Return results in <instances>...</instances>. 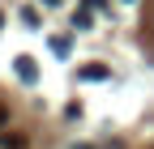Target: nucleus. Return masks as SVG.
I'll return each mask as SVG.
<instances>
[{"instance_id":"423d86ee","label":"nucleus","mask_w":154,"mask_h":149,"mask_svg":"<svg viewBox=\"0 0 154 149\" xmlns=\"http://www.w3.org/2000/svg\"><path fill=\"white\" fill-rule=\"evenodd\" d=\"M77 149H94V145H77Z\"/></svg>"},{"instance_id":"f03ea898","label":"nucleus","mask_w":154,"mask_h":149,"mask_svg":"<svg viewBox=\"0 0 154 149\" xmlns=\"http://www.w3.org/2000/svg\"><path fill=\"white\" fill-rule=\"evenodd\" d=\"M82 77H86V81H103V77H107V68H103V64H86V68H82Z\"/></svg>"},{"instance_id":"f257e3e1","label":"nucleus","mask_w":154,"mask_h":149,"mask_svg":"<svg viewBox=\"0 0 154 149\" xmlns=\"http://www.w3.org/2000/svg\"><path fill=\"white\" fill-rule=\"evenodd\" d=\"M17 77H22V81H34V60H30V55H17Z\"/></svg>"},{"instance_id":"20e7f679","label":"nucleus","mask_w":154,"mask_h":149,"mask_svg":"<svg viewBox=\"0 0 154 149\" xmlns=\"http://www.w3.org/2000/svg\"><path fill=\"white\" fill-rule=\"evenodd\" d=\"M0 145H5V149H26V141H22V136H5Z\"/></svg>"},{"instance_id":"7ed1b4c3","label":"nucleus","mask_w":154,"mask_h":149,"mask_svg":"<svg viewBox=\"0 0 154 149\" xmlns=\"http://www.w3.org/2000/svg\"><path fill=\"white\" fill-rule=\"evenodd\" d=\"M73 26H77V30H90V13L82 9V13H77V17H73Z\"/></svg>"},{"instance_id":"0eeeda50","label":"nucleus","mask_w":154,"mask_h":149,"mask_svg":"<svg viewBox=\"0 0 154 149\" xmlns=\"http://www.w3.org/2000/svg\"><path fill=\"white\" fill-rule=\"evenodd\" d=\"M43 4H56V0H43Z\"/></svg>"},{"instance_id":"39448f33","label":"nucleus","mask_w":154,"mask_h":149,"mask_svg":"<svg viewBox=\"0 0 154 149\" xmlns=\"http://www.w3.org/2000/svg\"><path fill=\"white\" fill-rule=\"evenodd\" d=\"M0 124H9V111H5V107H0Z\"/></svg>"}]
</instances>
